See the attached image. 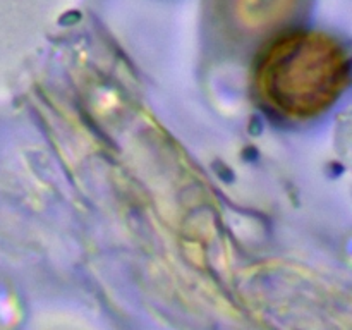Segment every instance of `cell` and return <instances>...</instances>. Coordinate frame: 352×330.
Returning <instances> with one entry per match:
<instances>
[{
    "label": "cell",
    "mask_w": 352,
    "mask_h": 330,
    "mask_svg": "<svg viewBox=\"0 0 352 330\" xmlns=\"http://www.w3.org/2000/svg\"><path fill=\"white\" fill-rule=\"evenodd\" d=\"M352 79V58L332 34L289 30L272 38L254 65L260 102L274 116L309 120L325 113Z\"/></svg>",
    "instance_id": "6da1fadb"
},
{
    "label": "cell",
    "mask_w": 352,
    "mask_h": 330,
    "mask_svg": "<svg viewBox=\"0 0 352 330\" xmlns=\"http://www.w3.org/2000/svg\"><path fill=\"white\" fill-rule=\"evenodd\" d=\"M302 0H213L217 21L232 36H256L294 19Z\"/></svg>",
    "instance_id": "7a4b0ae2"
}]
</instances>
